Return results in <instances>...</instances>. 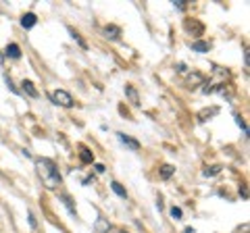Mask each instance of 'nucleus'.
<instances>
[{"label":"nucleus","instance_id":"obj_1","mask_svg":"<svg viewBox=\"0 0 250 233\" xmlns=\"http://www.w3.org/2000/svg\"><path fill=\"white\" fill-rule=\"evenodd\" d=\"M38 173H40V177L44 179V183L48 185V188H57L59 181H61L57 167H54V162L48 160V158H40V160H38Z\"/></svg>","mask_w":250,"mask_h":233},{"label":"nucleus","instance_id":"obj_2","mask_svg":"<svg viewBox=\"0 0 250 233\" xmlns=\"http://www.w3.org/2000/svg\"><path fill=\"white\" fill-rule=\"evenodd\" d=\"M52 100L57 104H61V106H73V98H71V94L69 92H65V90H57V92H52Z\"/></svg>","mask_w":250,"mask_h":233},{"label":"nucleus","instance_id":"obj_3","mask_svg":"<svg viewBox=\"0 0 250 233\" xmlns=\"http://www.w3.org/2000/svg\"><path fill=\"white\" fill-rule=\"evenodd\" d=\"M21 25H23V27H34V25H36V15H34V13L23 15V17H21Z\"/></svg>","mask_w":250,"mask_h":233},{"label":"nucleus","instance_id":"obj_4","mask_svg":"<svg viewBox=\"0 0 250 233\" xmlns=\"http://www.w3.org/2000/svg\"><path fill=\"white\" fill-rule=\"evenodd\" d=\"M19 46L17 44H11V46H6V57H11V58H19Z\"/></svg>","mask_w":250,"mask_h":233},{"label":"nucleus","instance_id":"obj_5","mask_svg":"<svg viewBox=\"0 0 250 233\" xmlns=\"http://www.w3.org/2000/svg\"><path fill=\"white\" fill-rule=\"evenodd\" d=\"M119 137H121V142H125V144H127V146H129V148H131V150H138V148H140V144H138V142H134V139H129L127 136H123V134H119Z\"/></svg>","mask_w":250,"mask_h":233},{"label":"nucleus","instance_id":"obj_6","mask_svg":"<svg viewBox=\"0 0 250 233\" xmlns=\"http://www.w3.org/2000/svg\"><path fill=\"white\" fill-rule=\"evenodd\" d=\"M23 90H25L29 96H38V92L34 90V83H31V81H23Z\"/></svg>","mask_w":250,"mask_h":233},{"label":"nucleus","instance_id":"obj_7","mask_svg":"<svg viewBox=\"0 0 250 233\" xmlns=\"http://www.w3.org/2000/svg\"><path fill=\"white\" fill-rule=\"evenodd\" d=\"M192 48L198 50V52H207V50H208V44H205V42H194Z\"/></svg>","mask_w":250,"mask_h":233},{"label":"nucleus","instance_id":"obj_8","mask_svg":"<svg viewBox=\"0 0 250 233\" xmlns=\"http://www.w3.org/2000/svg\"><path fill=\"white\" fill-rule=\"evenodd\" d=\"M111 185H113V190H115V194H119V196H121V198H125V190L121 188V183H117V181H113Z\"/></svg>","mask_w":250,"mask_h":233},{"label":"nucleus","instance_id":"obj_9","mask_svg":"<svg viewBox=\"0 0 250 233\" xmlns=\"http://www.w3.org/2000/svg\"><path fill=\"white\" fill-rule=\"evenodd\" d=\"M171 173H173V167H171V165H165V167H163V171H161V175L165 177V179H167V177H171Z\"/></svg>","mask_w":250,"mask_h":233},{"label":"nucleus","instance_id":"obj_10","mask_svg":"<svg viewBox=\"0 0 250 233\" xmlns=\"http://www.w3.org/2000/svg\"><path fill=\"white\" fill-rule=\"evenodd\" d=\"M106 34H111V38H117L119 29H117V27H106Z\"/></svg>","mask_w":250,"mask_h":233},{"label":"nucleus","instance_id":"obj_11","mask_svg":"<svg viewBox=\"0 0 250 233\" xmlns=\"http://www.w3.org/2000/svg\"><path fill=\"white\" fill-rule=\"evenodd\" d=\"M171 216H173V219H179V216H182V211H179V208H171Z\"/></svg>","mask_w":250,"mask_h":233},{"label":"nucleus","instance_id":"obj_12","mask_svg":"<svg viewBox=\"0 0 250 233\" xmlns=\"http://www.w3.org/2000/svg\"><path fill=\"white\" fill-rule=\"evenodd\" d=\"M82 152H83V154H82V158H83L85 162H90V160H92V156H90V152H88V150H85V148H82Z\"/></svg>","mask_w":250,"mask_h":233},{"label":"nucleus","instance_id":"obj_13","mask_svg":"<svg viewBox=\"0 0 250 233\" xmlns=\"http://www.w3.org/2000/svg\"><path fill=\"white\" fill-rule=\"evenodd\" d=\"M184 233H194V229H186V231H184Z\"/></svg>","mask_w":250,"mask_h":233}]
</instances>
